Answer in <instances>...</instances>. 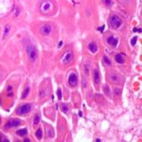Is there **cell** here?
Segmentation results:
<instances>
[{
  "mask_svg": "<svg viewBox=\"0 0 142 142\" xmlns=\"http://www.w3.org/2000/svg\"><path fill=\"white\" fill-rule=\"evenodd\" d=\"M21 124V120L18 118H12L6 123V128H12V127H17Z\"/></svg>",
  "mask_w": 142,
  "mask_h": 142,
  "instance_id": "obj_5",
  "label": "cell"
},
{
  "mask_svg": "<svg viewBox=\"0 0 142 142\" xmlns=\"http://www.w3.org/2000/svg\"><path fill=\"white\" fill-rule=\"evenodd\" d=\"M13 87L12 85L7 86V95L8 96H13Z\"/></svg>",
  "mask_w": 142,
  "mask_h": 142,
  "instance_id": "obj_23",
  "label": "cell"
},
{
  "mask_svg": "<svg viewBox=\"0 0 142 142\" xmlns=\"http://www.w3.org/2000/svg\"><path fill=\"white\" fill-rule=\"evenodd\" d=\"M93 79H94V83H95L96 85L100 84V72H99V71L97 69H94L93 72Z\"/></svg>",
  "mask_w": 142,
  "mask_h": 142,
  "instance_id": "obj_9",
  "label": "cell"
},
{
  "mask_svg": "<svg viewBox=\"0 0 142 142\" xmlns=\"http://www.w3.org/2000/svg\"><path fill=\"white\" fill-rule=\"evenodd\" d=\"M115 61L117 62V63H123L124 62V60H123V57H122V55L121 54H117L116 56H115Z\"/></svg>",
  "mask_w": 142,
  "mask_h": 142,
  "instance_id": "obj_16",
  "label": "cell"
},
{
  "mask_svg": "<svg viewBox=\"0 0 142 142\" xmlns=\"http://www.w3.org/2000/svg\"><path fill=\"white\" fill-rule=\"evenodd\" d=\"M108 80L112 82V83H116V84L119 83V82H121V81H122V78H121V77L119 76V75L115 74V73L108 74Z\"/></svg>",
  "mask_w": 142,
  "mask_h": 142,
  "instance_id": "obj_6",
  "label": "cell"
},
{
  "mask_svg": "<svg viewBox=\"0 0 142 142\" xmlns=\"http://www.w3.org/2000/svg\"><path fill=\"white\" fill-rule=\"evenodd\" d=\"M35 136H36V137L38 138L39 140H40L42 136H43V132L41 131V129H38L37 130V132H35Z\"/></svg>",
  "mask_w": 142,
  "mask_h": 142,
  "instance_id": "obj_22",
  "label": "cell"
},
{
  "mask_svg": "<svg viewBox=\"0 0 142 142\" xmlns=\"http://www.w3.org/2000/svg\"><path fill=\"white\" fill-rule=\"evenodd\" d=\"M0 141H1V136H0Z\"/></svg>",
  "mask_w": 142,
  "mask_h": 142,
  "instance_id": "obj_32",
  "label": "cell"
},
{
  "mask_svg": "<svg viewBox=\"0 0 142 142\" xmlns=\"http://www.w3.org/2000/svg\"><path fill=\"white\" fill-rule=\"evenodd\" d=\"M10 29H11V27L9 25H7L5 26V28H4V32H3V39H5V38L7 36V35H9V32H10Z\"/></svg>",
  "mask_w": 142,
  "mask_h": 142,
  "instance_id": "obj_14",
  "label": "cell"
},
{
  "mask_svg": "<svg viewBox=\"0 0 142 142\" xmlns=\"http://www.w3.org/2000/svg\"><path fill=\"white\" fill-rule=\"evenodd\" d=\"M62 45V41H61V42L58 44V47H59V48H60V47H61Z\"/></svg>",
  "mask_w": 142,
  "mask_h": 142,
  "instance_id": "obj_28",
  "label": "cell"
},
{
  "mask_svg": "<svg viewBox=\"0 0 142 142\" xmlns=\"http://www.w3.org/2000/svg\"><path fill=\"white\" fill-rule=\"evenodd\" d=\"M88 48H89L90 52L93 53H96L98 51V45H96L95 42H90L89 44V45H88Z\"/></svg>",
  "mask_w": 142,
  "mask_h": 142,
  "instance_id": "obj_11",
  "label": "cell"
},
{
  "mask_svg": "<svg viewBox=\"0 0 142 142\" xmlns=\"http://www.w3.org/2000/svg\"><path fill=\"white\" fill-rule=\"evenodd\" d=\"M103 90L105 94H107L108 96H110V94H111V91H110V89H109V86L108 85H104L103 87Z\"/></svg>",
  "mask_w": 142,
  "mask_h": 142,
  "instance_id": "obj_18",
  "label": "cell"
},
{
  "mask_svg": "<svg viewBox=\"0 0 142 142\" xmlns=\"http://www.w3.org/2000/svg\"><path fill=\"white\" fill-rule=\"evenodd\" d=\"M30 108H31V106L30 104H23L22 106H21L20 108H18L17 109V115H25V114L28 113L30 111Z\"/></svg>",
  "mask_w": 142,
  "mask_h": 142,
  "instance_id": "obj_3",
  "label": "cell"
},
{
  "mask_svg": "<svg viewBox=\"0 0 142 142\" xmlns=\"http://www.w3.org/2000/svg\"><path fill=\"white\" fill-rule=\"evenodd\" d=\"M85 71L86 74H89V66L88 65H85Z\"/></svg>",
  "mask_w": 142,
  "mask_h": 142,
  "instance_id": "obj_27",
  "label": "cell"
},
{
  "mask_svg": "<svg viewBox=\"0 0 142 142\" xmlns=\"http://www.w3.org/2000/svg\"><path fill=\"white\" fill-rule=\"evenodd\" d=\"M29 93H30V87H26L22 92V94H21V99H22V100H24V99L27 98Z\"/></svg>",
  "mask_w": 142,
  "mask_h": 142,
  "instance_id": "obj_15",
  "label": "cell"
},
{
  "mask_svg": "<svg viewBox=\"0 0 142 142\" xmlns=\"http://www.w3.org/2000/svg\"><path fill=\"white\" fill-rule=\"evenodd\" d=\"M53 30V26L49 23H47V24L44 25L40 28V33L43 35H49Z\"/></svg>",
  "mask_w": 142,
  "mask_h": 142,
  "instance_id": "obj_4",
  "label": "cell"
},
{
  "mask_svg": "<svg viewBox=\"0 0 142 142\" xmlns=\"http://www.w3.org/2000/svg\"><path fill=\"white\" fill-rule=\"evenodd\" d=\"M61 109H62V111L66 114H68L69 113V108L66 104H62V107H61Z\"/></svg>",
  "mask_w": 142,
  "mask_h": 142,
  "instance_id": "obj_21",
  "label": "cell"
},
{
  "mask_svg": "<svg viewBox=\"0 0 142 142\" xmlns=\"http://www.w3.org/2000/svg\"><path fill=\"white\" fill-rule=\"evenodd\" d=\"M46 134L48 135L49 137H53V129L52 128H46Z\"/></svg>",
  "mask_w": 142,
  "mask_h": 142,
  "instance_id": "obj_19",
  "label": "cell"
},
{
  "mask_svg": "<svg viewBox=\"0 0 142 142\" xmlns=\"http://www.w3.org/2000/svg\"><path fill=\"white\" fill-rule=\"evenodd\" d=\"M104 62L106 63V65H108V66H111V61L109 60L107 56H104Z\"/></svg>",
  "mask_w": 142,
  "mask_h": 142,
  "instance_id": "obj_24",
  "label": "cell"
},
{
  "mask_svg": "<svg viewBox=\"0 0 142 142\" xmlns=\"http://www.w3.org/2000/svg\"><path fill=\"white\" fill-rule=\"evenodd\" d=\"M77 76L76 73H72L70 74V76L68 77V84L72 86V87H74V86H76L77 85Z\"/></svg>",
  "mask_w": 142,
  "mask_h": 142,
  "instance_id": "obj_8",
  "label": "cell"
},
{
  "mask_svg": "<svg viewBox=\"0 0 142 142\" xmlns=\"http://www.w3.org/2000/svg\"><path fill=\"white\" fill-rule=\"evenodd\" d=\"M26 53L28 54V58L30 62H35L38 57V52L35 47L32 45H29L26 47Z\"/></svg>",
  "mask_w": 142,
  "mask_h": 142,
  "instance_id": "obj_1",
  "label": "cell"
},
{
  "mask_svg": "<svg viewBox=\"0 0 142 142\" xmlns=\"http://www.w3.org/2000/svg\"><path fill=\"white\" fill-rule=\"evenodd\" d=\"M57 94H58V100H62V90H61V89H58V90Z\"/></svg>",
  "mask_w": 142,
  "mask_h": 142,
  "instance_id": "obj_25",
  "label": "cell"
},
{
  "mask_svg": "<svg viewBox=\"0 0 142 142\" xmlns=\"http://www.w3.org/2000/svg\"><path fill=\"white\" fill-rule=\"evenodd\" d=\"M27 141L30 142V140H25V142H27Z\"/></svg>",
  "mask_w": 142,
  "mask_h": 142,
  "instance_id": "obj_31",
  "label": "cell"
},
{
  "mask_svg": "<svg viewBox=\"0 0 142 142\" xmlns=\"http://www.w3.org/2000/svg\"><path fill=\"white\" fill-rule=\"evenodd\" d=\"M136 39H137V37L136 36H134L132 39V45H135L136 43Z\"/></svg>",
  "mask_w": 142,
  "mask_h": 142,
  "instance_id": "obj_26",
  "label": "cell"
},
{
  "mask_svg": "<svg viewBox=\"0 0 142 142\" xmlns=\"http://www.w3.org/2000/svg\"><path fill=\"white\" fill-rule=\"evenodd\" d=\"M122 23H123L122 19L117 15H113L110 17L109 24H110V26H111L112 28H113V29L119 28V27L121 26V25H122Z\"/></svg>",
  "mask_w": 142,
  "mask_h": 142,
  "instance_id": "obj_2",
  "label": "cell"
},
{
  "mask_svg": "<svg viewBox=\"0 0 142 142\" xmlns=\"http://www.w3.org/2000/svg\"><path fill=\"white\" fill-rule=\"evenodd\" d=\"M51 7H52V4H51V3L49 2V1H45V2H43L41 3L40 10H41L42 13H46L51 9Z\"/></svg>",
  "mask_w": 142,
  "mask_h": 142,
  "instance_id": "obj_7",
  "label": "cell"
},
{
  "mask_svg": "<svg viewBox=\"0 0 142 142\" xmlns=\"http://www.w3.org/2000/svg\"><path fill=\"white\" fill-rule=\"evenodd\" d=\"M107 42L108 43V44L113 46V47H116L117 45V43H118V40H117V39L116 38H114L113 36H110L107 39Z\"/></svg>",
  "mask_w": 142,
  "mask_h": 142,
  "instance_id": "obj_12",
  "label": "cell"
},
{
  "mask_svg": "<svg viewBox=\"0 0 142 142\" xmlns=\"http://www.w3.org/2000/svg\"><path fill=\"white\" fill-rule=\"evenodd\" d=\"M96 141H97V142H99V141H101V140H100V139H97V140H96Z\"/></svg>",
  "mask_w": 142,
  "mask_h": 142,
  "instance_id": "obj_30",
  "label": "cell"
},
{
  "mask_svg": "<svg viewBox=\"0 0 142 142\" xmlns=\"http://www.w3.org/2000/svg\"><path fill=\"white\" fill-rule=\"evenodd\" d=\"M17 134L18 136H26V134H27V130L26 128L18 130V131L17 132Z\"/></svg>",
  "mask_w": 142,
  "mask_h": 142,
  "instance_id": "obj_17",
  "label": "cell"
},
{
  "mask_svg": "<svg viewBox=\"0 0 142 142\" xmlns=\"http://www.w3.org/2000/svg\"><path fill=\"white\" fill-rule=\"evenodd\" d=\"M78 115L80 116V117H82V113H81V112H79V113H78Z\"/></svg>",
  "mask_w": 142,
  "mask_h": 142,
  "instance_id": "obj_29",
  "label": "cell"
},
{
  "mask_svg": "<svg viewBox=\"0 0 142 142\" xmlns=\"http://www.w3.org/2000/svg\"><path fill=\"white\" fill-rule=\"evenodd\" d=\"M102 1H103V3L106 7H110L113 5V0H102Z\"/></svg>",
  "mask_w": 142,
  "mask_h": 142,
  "instance_id": "obj_20",
  "label": "cell"
},
{
  "mask_svg": "<svg viewBox=\"0 0 142 142\" xmlns=\"http://www.w3.org/2000/svg\"><path fill=\"white\" fill-rule=\"evenodd\" d=\"M72 58H73V55L71 52L67 53L65 57L63 58V60H62V62H63V64H67V63H69V62L72 60Z\"/></svg>",
  "mask_w": 142,
  "mask_h": 142,
  "instance_id": "obj_10",
  "label": "cell"
},
{
  "mask_svg": "<svg viewBox=\"0 0 142 142\" xmlns=\"http://www.w3.org/2000/svg\"><path fill=\"white\" fill-rule=\"evenodd\" d=\"M39 122H40V115L39 113H36L33 118V124L35 126H37L39 123Z\"/></svg>",
  "mask_w": 142,
  "mask_h": 142,
  "instance_id": "obj_13",
  "label": "cell"
}]
</instances>
